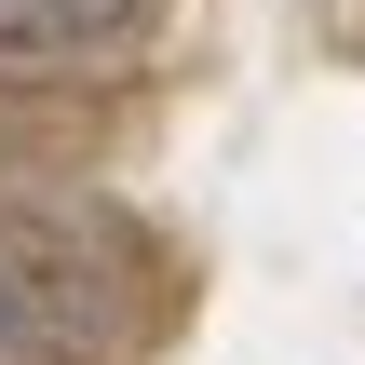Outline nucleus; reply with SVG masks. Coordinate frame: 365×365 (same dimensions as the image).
I'll list each match as a JSON object with an SVG mask.
<instances>
[{
  "mask_svg": "<svg viewBox=\"0 0 365 365\" xmlns=\"http://www.w3.org/2000/svg\"><path fill=\"white\" fill-rule=\"evenodd\" d=\"M149 0H0V54H81V41H122Z\"/></svg>",
  "mask_w": 365,
  "mask_h": 365,
  "instance_id": "f257e3e1",
  "label": "nucleus"
}]
</instances>
